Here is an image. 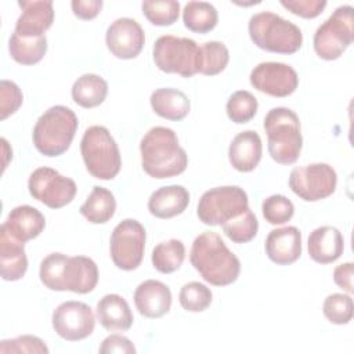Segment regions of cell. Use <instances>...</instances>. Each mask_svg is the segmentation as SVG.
<instances>
[{
	"mask_svg": "<svg viewBox=\"0 0 354 354\" xmlns=\"http://www.w3.org/2000/svg\"><path fill=\"white\" fill-rule=\"evenodd\" d=\"M28 270L25 243L10 236L0 228V271L4 281H18Z\"/></svg>",
	"mask_w": 354,
	"mask_h": 354,
	"instance_id": "cell-25",
	"label": "cell"
},
{
	"mask_svg": "<svg viewBox=\"0 0 354 354\" xmlns=\"http://www.w3.org/2000/svg\"><path fill=\"white\" fill-rule=\"evenodd\" d=\"M0 353H36V354H47L48 347L46 343L33 335H22L14 339L1 340L0 342Z\"/></svg>",
	"mask_w": 354,
	"mask_h": 354,
	"instance_id": "cell-39",
	"label": "cell"
},
{
	"mask_svg": "<svg viewBox=\"0 0 354 354\" xmlns=\"http://www.w3.org/2000/svg\"><path fill=\"white\" fill-rule=\"evenodd\" d=\"M39 277L50 290L86 295L98 283V267L90 257L54 252L41 260Z\"/></svg>",
	"mask_w": 354,
	"mask_h": 354,
	"instance_id": "cell-1",
	"label": "cell"
},
{
	"mask_svg": "<svg viewBox=\"0 0 354 354\" xmlns=\"http://www.w3.org/2000/svg\"><path fill=\"white\" fill-rule=\"evenodd\" d=\"M212 299V290L206 285L196 281L185 283L178 295V301L181 307L189 313L205 311L210 306Z\"/></svg>",
	"mask_w": 354,
	"mask_h": 354,
	"instance_id": "cell-36",
	"label": "cell"
},
{
	"mask_svg": "<svg viewBox=\"0 0 354 354\" xmlns=\"http://www.w3.org/2000/svg\"><path fill=\"white\" fill-rule=\"evenodd\" d=\"M337 185V174L328 163H310L295 167L289 176V187L300 199L317 202L330 196Z\"/></svg>",
	"mask_w": 354,
	"mask_h": 354,
	"instance_id": "cell-12",
	"label": "cell"
},
{
	"mask_svg": "<svg viewBox=\"0 0 354 354\" xmlns=\"http://www.w3.org/2000/svg\"><path fill=\"white\" fill-rule=\"evenodd\" d=\"M248 32L259 48L270 53L295 54L303 44L300 28L271 11L253 14L248 24Z\"/></svg>",
	"mask_w": 354,
	"mask_h": 354,
	"instance_id": "cell-6",
	"label": "cell"
},
{
	"mask_svg": "<svg viewBox=\"0 0 354 354\" xmlns=\"http://www.w3.org/2000/svg\"><path fill=\"white\" fill-rule=\"evenodd\" d=\"M24 95L21 88L11 80L3 79L0 83V119L4 120L15 113L22 105Z\"/></svg>",
	"mask_w": 354,
	"mask_h": 354,
	"instance_id": "cell-40",
	"label": "cell"
},
{
	"mask_svg": "<svg viewBox=\"0 0 354 354\" xmlns=\"http://www.w3.org/2000/svg\"><path fill=\"white\" fill-rule=\"evenodd\" d=\"M263 127L268 140L270 156L279 165L295 163L301 152L303 137L295 111L277 106L267 112Z\"/></svg>",
	"mask_w": 354,
	"mask_h": 354,
	"instance_id": "cell-4",
	"label": "cell"
},
{
	"mask_svg": "<svg viewBox=\"0 0 354 354\" xmlns=\"http://www.w3.org/2000/svg\"><path fill=\"white\" fill-rule=\"evenodd\" d=\"M221 227L228 239L235 243H246L257 235L259 221L256 214L248 207L243 213L228 220Z\"/></svg>",
	"mask_w": 354,
	"mask_h": 354,
	"instance_id": "cell-33",
	"label": "cell"
},
{
	"mask_svg": "<svg viewBox=\"0 0 354 354\" xmlns=\"http://www.w3.org/2000/svg\"><path fill=\"white\" fill-rule=\"evenodd\" d=\"M108 94V83L95 73H84L77 77L72 86V98L82 108H94L101 105Z\"/></svg>",
	"mask_w": 354,
	"mask_h": 354,
	"instance_id": "cell-27",
	"label": "cell"
},
{
	"mask_svg": "<svg viewBox=\"0 0 354 354\" xmlns=\"http://www.w3.org/2000/svg\"><path fill=\"white\" fill-rule=\"evenodd\" d=\"M73 14L84 21L95 18L101 8H102V1L101 0H73L71 3Z\"/></svg>",
	"mask_w": 354,
	"mask_h": 354,
	"instance_id": "cell-43",
	"label": "cell"
},
{
	"mask_svg": "<svg viewBox=\"0 0 354 354\" xmlns=\"http://www.w3.org/2000/svg\"><path fill=\"white\" fill-rule=\"evenodd\" d=\"M11 58L22 65H35L43 59L47 53V37H25L12 33L8 41Z\"/></svg>",
	"mask_w": 354,
	"mask_h": 354,
	"instance_id": "cell-29",
	"label": "cell"
},
{
	"mask_svg": "<svg viewBox=\"0 0 354 354\" xmlns=\"http://www.w3.org/2000/svg\"><path fill=\"white\" fill-rule=\"evenodd\" d=\"M105 43L112 55L119 59L136 58L145 43L141 25L133 18H118L106 29Z\"/></svg>",
	"mask_w": 354,
	"mask_h": 354,
	"instance_id": "cell-16",
	"label": "cell"
},
{
	"mask_svg": "<svg viewBox=\"0 0 354 354\" xmlns=\"http://www.w3.org/2000/svg\"><path fill=\"white\" fill-rule=\"evenodd\" d=\"M281 4L301 18H315L326 7L325 0H281Z\"/></svg>",
	"mask_w": 354,
	"mask_h": 354,
	"instance_id": "cell-41",
	"label": "cell"
},
{
	"mask_svg": "<svg viewBox=\"0 0 354 354\" xmlns=\"http://www.w3.org/2000/svg\"><path fill=\"white\" fill-rule=\"evenodd\" d=\"M97 319L109 332H126L131 328L134 317L124 297L116 293L105 295L97 303Z\"/></svg>",
	"mask_w": 354,
	"mask_h": 354,
	"instance_id": "cell-23",
	"label": "cell"
},
{
	"mask_svg": "<svg viewBox=\"0 0 354 354\" xmlns=\"http://www.w3.org/2000/svg\"><path fill=\"white\" fill-rule=\"evenodd\" d=\"M0 142H1V148H3V171H4L8 165V158H12V149L10 148L6 138H1Z\"/></svg>",
	"mask_w": 354,
	"mask_h": 354,
	"instance_id": "cell-45",
	"label": "cell"
},
{
	"mask_svg": "<svg viewBox=\"0 0 354 354\" xmlns=\"http://www.w3.org/2000/svg\"><path fill=\"white\" fill-rule=\"evenodd\" d=\"M46 227V218L40 210L29 205H21L14 207L1 228L19 242H28L39 236Z\"/></svg>",
	"mask_w": 354,
	"mask_h": 354,
	"instance_id": "cell-20",
	"label": "cell"
},
{
	"mask_svg": "<svg viewBox=\"0 0 354 354\" xmlns=\"http://www.w3.org/2000/svg\"><path fill=\"white\" fill-rule=\"evenodd\" d=\"M100 353L101 354H134L136 353V347L131 343L130 339H127L123 335H118V333H112L109 336H106L101 346H100Z\"/></svg>",
	"mask_w": 354,
	"mask_h": 354,
	"instance_id": "cell-42",
	"label": "cell"
},
{
	"mask_svg": "<svg viewBox=\"0 0 354 354\" xmlns=\"http://www.w3.org/2000/svg\"><path fill=\"white\" fill-rule=\"evenodd\" d=\"M149 102L158 116L174 122L184 119L191 109V102L185 93L171 87L155 90L151 94Z\"/></svg>",
	"mask_w": 354,
	"mask_h": 354,
	"instance_id": "cell-26",
	"label": "cell"
},
{
	"mask_svg": "<svg viewBox=\"0 0 354 354\" xmlns=\"http://www.w3.org/2000/svg\"><path fill=\"white\" fill-rule=\"evenodd\" d=\"M28 189L36 201L50 209H61L73 201L77 187L72 178L44 166L29 176Z\"/></svg>",
	"mask_w": 354,
	"mask_h": 354,
	"instance_id": "cell-13",
	"label": "cell"
},
{
	"mask_svg": "<svg viewBox=\"0 0 354 354\" xmlns=\"http://www.w3.org/2000/svg\"><path fill=\"white\" fill-rule=\"evenodd\" d=\"M261 138L254 130H245L236 134L228 148L231 166L242 173L254 170L261 159Z\"/></svg>",
	"mask_w": 354,
	"mask_h": 354,
	"instance_id": "cell-21",
	"label": "cell"
},
{
	"mask_svg": "<svg viewBox=\"0 0 354 354\" xmlns=\"http://www.w3.org/2000/svg\"><path fill=\"white\" fill-rule=\"evenodd\" d=\"M51 322L59 337L68 342H79L93 333L95 317L88 304L69 300L54 310Z\"/></svg>",
	"mask_w": 354,
	"mask_h": 354,
	"instance_id": "cell-14",
	"label": "cell"
},
{
	"mask_svg": "<svg viewBox=\"0 0 354 354\" xmlns=\"http://www.w3.org/2000/svg\"><path fill=\"white\" fill-rule=\"evenodd\" d=\"M189 203V192L183 185H167L153 191L148 199V210L158 218L181 214Z\"/></svg>",
	"mask_w": 354,
	"mask_h": 354,
	"instance_id": "cell-24",
	"label": "cell"
},
{
	"mask_svg": "<svg viewBox=\"0 0 354 354\" xmlns=\"http://www.w3.org/2000/svg\"><path fill=\"white\" fill-rule=\"evenodd\" d=\"M189 261L201 277L214 286L234 283L241 272L239 259L227 248L221 236L212 231L202 232L194 239Z\"/></svg>",
	"mask_w": 354,
	"mask_h": 354,
	"instance_id": "cell-2",
	"label": "cell"
},
{
	"mask_svg": "<svg viewBox=\"0 0 354 354\" xmlns=\"http://www.w3.org/2000/svg\"><path fill=\"white\" fill-rule=\"evenodd\" d=\"M140 152L144 171L158 180L178 176L188 166V155L169 127L149 129L140 142Z\"/></svg>",
	"mask_w": 354,
	"mask_h": 354,
	"instance_id": "cell-3",
	"label": "cell"
},
{
	"mask_svg": "<svg viewBox=\"0 0 354 354\" xmlns=\"http://www.w3.org/2000/svg\"><path fill=\"white\" fill-rule=\"evenodd\" d=\"M257 108L259 104L256 97L248 90H238L231 94L225 106L228 118L236 124L252 120L257 112Z\"/></svg>",
	"mask_w": 354,
	"mask_h": 354,
	"instance_id": "cell-34",
	"label": "cell"
},
{
	"mask_svg": "<svg viewBox=\"0 0 354 354\" xmlns=\"http://www.w3.org/2000/svg\"><path fill=\"white\" fill-rule=\"evenodd\" d=\"M249 207V198L238 185L207 189L199 199L196 214L206 225H223Z\"/></svg>",
	"mask_w": 354,
	"mask_h": 354,
	"instance_id": "cell-10",
	"label": "cell"
},
{
	"mask_svg": "<svg viewBox=\"0 0 354 354\" xmlns=\"http://www.w3.org/2000/svg\"><path fill=\"white\" fill-rule=\"evenodd\" d=\"M261 212L266 221H268L272 225H279L288 223L293 217L295 206L290 199L277 194L263 201Z\"/></svg>",
	"mask_w": 354,
	"mask_h": 354,
	"instance_id": "cell-38",
	"label": "cell"
},
{
	"mask_svg": "<svg viewBox=\"0 0 354 354\" xmlns=\"http://www.w3.org/2000/svg\"><path fill=\"white\" fill-rule=\"evenodd\" d=\"M353 274H354V264L350 261L343 263L333 270V281L339 288H342L347 293H353L354 292Z\"/></svg>",
	"mask_w": 354,
	"mask_h": 354,
	"instance_id": "cell-44",
	"label": "cell"
},
{
	"mask_svg": "<svg viewBox=\"0 0 354 354\" xmlns=\"http://www.w3.org/2000/svg\"><path fill=\"white\" fill-rule=\"evenodd\" d=\"M147 232L144 225L134 220L120 221L112 231L109 241V253L113 264L123 271L138 268L145 250Z\"/></svg>",
	"mask_w": 354,
	"mask_h": 354,
	"instance_id": "cell-11",
	"label": "cell"
},
{
	"mask_svg": "<svg viewBox=\"0 0 354 354\" xmlns=\"http://www.w3.org/2000/svg\"><path fill=\"white\" fill-rule=\"evenodd\" d=\"M266 253L278 266L295 263L301 256V232L295 225L275 228L266 238Z\"/></svg>",
	"mask_w": 354,
	"mask_h": 354,
	"instance_id": "cell-17",
	"label": "cell"
},
{
	"mask_svg": "<svg viewBox=\"0 0 354 354\" xmlns=\"http://www.w3.org/2000/svg\"><path fill=\"white\" fill-rule=\"evenodd\" d=\"M185 259V246L180 239L171 238L158 243L152 250V266L162 274L177 271Z\"/></svg>",
	"mask_w": 354,
	"mask_h": 354,
	"instance_id": "cell-31",
	"label": "cell"
},
{
	"mask_svg": "<svg viewBox=\"0 0 354 354\" xmlns=\"http://www.w3.org/2000/svg\"><path fill=\"white\" fill-rule=\"evenodd\" d=\"M134 304L141 315L160 318L171 307V292L166 283L156 279H147L136 288Z\"/></svg>",
	"mask_w": 354,
	"mask_h": 354,
	"instance_id": "cell-19",
	"label": "cell"
},
{
	"mask_svg": "<svg viewBox=\"0 0 354 354\" xmlns=\"http://www.w3.org/2000/svg\"><path fill=\"white\" fill-rule=\"evenodd\" d=\"M22 12L17 19L14 32L25 37L46 36L54 21L53 1H18Z\"/></svg>",
	"mask_w": 354,
	"mask_h": 354,
	"instance_id": "cell-18",
	"label": "cell"
},
{
	"mask_svg": "<svg viewBox=\"0 0 354 354\" xmlns=\"http://www.w3.org/2000/svg\"><path fill=\"white\" fill-rule=\"evenodd\" d=\"M217 21V10L207 1H188L184 6L183 22L191 32L207 33L216 28Z\"/></svg>",
	"mask_w": 354,
	"mask_h": 354,
	"instance_id": "cell-30",
	"label": "cell"
},
{
	"mask_svg": "<svg viewBox=\"0 0 354 354\" xmlns=\"http://www.w3.org/2000/svg\"><path fill=\"white\" fill-rule=\"evenodd\" d=\"M250 84L260 93L283 98L299 86L297 72L283 62H260L250 72Z\"/></svg>",
	"mask_w": 354,
	"mask_h": 354,
	"instance_id": "cell-15",
	"label": "cell"
},
{
	"mask_svg": "<svg viewBox=\"0 0 354 354\" xmlns=\"http://www.w3.org/2000/svg\"><path fill=\"white\" fill-rule=\"evenodd\" d=\"M79 210L87 221L105 224L115 214L116 199L109 189L95 185Z\"/></svg>",
	"mask_w": 354,
	"mask_h": 354,
	"instance_id": "cell-28",
	"label": "cell"
},
{
	"mask_svg": "<svg viewBox=\"0 0 354 354\" xmlns=\"http://www.w3.org/2000/svg\"><path fill=\"white\" fill-rule=\"evenodd\" d=\"M322 311L329 322L335 325H346L354 315L353 299L350 295L332 293L324 300Z\"/></svg>",
	"mask_w": 354,
	"mask_h": 354,
	"instance_id": "cell-37",
	"label": "cell"
},
{
	"mask_svg": "<svg viewBox=\"0 0 354 354\" xmlns=\"http://www.w3.org/2000/svg\"><path fill=\"white\" fill-rule=\"evenodd\" d=\"M153 61L159 71L191 77L199 73L201 48L195 40L163 35L153 44Z\"/></svg>",
	"mask_w": 354,
	"mask_h": 354,
	"instance_id": "cell-8",
	"label": "cell"
},
{
	"mask_svg": "<svg viewBox=\"0 0 354 354\" xmlns=\"http://www.w3.org/2000/svg\"><path fill=\"white\" fill-rule=\"evenodd\" d=\"M308 254L319 264L336 261L344 250V239L342 232L332 225L315 228L308 236Z\"/></svg>",
	"mask_w": 354,
	"mask_h": 354,
	"instance_id": "cell-22",
	"label": "cell"
},
{
	"mask_svg": "<svg viewBox=\"0 0 354 354\" xmlns=\"http://www.w3.org/2000/svg\"><path fill=\"white\" fill-rule=\"evenodd\" d=\"M354 40L353 7L346 4L337 7L330 17L322 22L313 39L315 54L325 59H337Z\"/></svg>",
	"mask_w": 354,
	"mask_h": 354,
	"instance_id": "cell-9",
	"label": "cell"
},
{
	"mask_svg": "<svg viewBox=\"0 0 354 354\" xmlns=\"http://www.w3.org/2000/svg\"><path fill=\"white\" fill-rule=\"evenodd\" d=\"M77 126V116L71 108L64 105L51 106L37 119L33 127V145L44 156H59L71 147Z\"/></svg>",
	"mask_w": 354,
	"mask_h": 354,
	"instance_id": "cell-5",
	"label": "cell"
},
{
	"mask_svg": "<svg viewBox=\"0 0 354 354\" xmlns=\"http://www.w3.org/2000/svg\"><path fill=\"white\" fill-rule=\"evenodd\" d=\"M80 152L87 171L98 180H112L122 167V158L116 141L104 126H90L86 129Z\"/></svg>",
	"mask_w": 354,
	"mask_h": 354,
	"instance_id": "cell-7",
	"label": "cell"
},
{
	"mask_svg": "<svg viewBox=\"0 0 354 354\" xmlns=\"http://www.w3.org/2000/svg\"><path fill=\"white\" fill-rule=\"evenodd\" d=\"M141 8L147 19L156 26L173 25L180 14V3L174 0H145Z\"/></svg>",
	"mask_w": 354,
	"mask_h": 354,
	"instance_id": "cell-35",
	"label": "cell"
},
{
	"mask_svg": "<svg viewBox=\"0 0 354 354\" xmlns=\"http://www.w3.org/2000/svg\"><path fill=\"white\" fill-rule=\"evenodd\" d=\"M201 68L199 73L214 76L221 73L230 61V51L221 41H206L201 47Z\"/></svg>",
	"mask_w": 354,
	"mask_h": 354,
	"instance_id": "cell-32",
	"label": "cell"
}]
</instances>
